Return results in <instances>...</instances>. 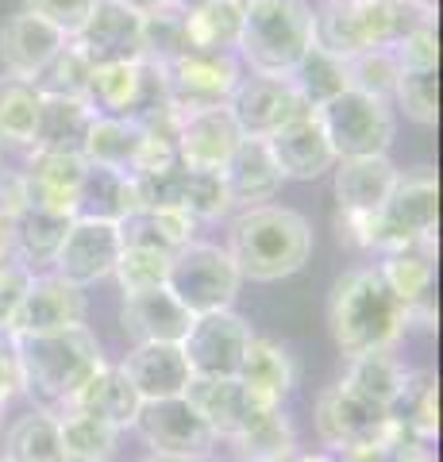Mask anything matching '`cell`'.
Returning a JSON list of instances; mask_svg holds the SVG:
<instances>
[{"label": "cell", "mask_w": 443, "mask_h": 462, "mask_svg": "<svg viewBox=\"0 0 443 462\" xmlns=\"http://www.w3.org/2000/svg\"><path fill=\"white\" fill-rule=\"evenodd\" d=\"M328 331L343 358L393 351L405 336V305L390 293L378 266H351L328 297Z\"/></svg>", "instance_id": "6da1fadb"}, {"label": "cell", "mask_w": 443, "mask_h": 462, "mask_svg": "<svg viewBox=\"0 0 443 462\" xmlns=\"http://www.w3.org/2000/svg\"><path fill=\"white\" fill-rule=\"evenodd\" d=\"M227 254L243 282H281L312 254V224L297 208L254 205L227 227Z\"/></svg>", "instance_id": "7a4b0ae2"}, {"label": "cell", "mask_w": 443, "mask_h": 462, "mask_svg": "<svg viewBox=\"0 0 443 462\" xmlns=\"http://www.w3.org/2000/svg\"><path fill=\"white\" fill-rule=\"evenodd\" d=\"M439 224V185L436 173L420 166L397 178L390 200L374 216H339V243L355 251H401L436 243Z\"/></svg>", "instance_id": "3957f363"}, {"label": "cell", "mask_w": 443, "mask_h": 462, "mask_svg": "<svg viewBox=\"0 0 443 462\" xmlns=\"http://www.w3.org/2000/svg\"><path fill=\"white\" fill-rule=\"evenodd\" d=\"M16 355L23 374V393L47 401L54 409H62L105 366L101 339L89 331V324L47 331V336H23L16 339Z\"/></svg>", "instance_id": "277c9868"}, {"label": "cell", "mask_w": 443, "mask_h": 462, "mask_svg": "<svg viewBox=\"0 0 443 462\" xmlns=\"http://www.w3.org/2000/svg\"><path fill=\"white\" fill-rule=\"evenodd\" d=\"M309 0H243V35L235 58L251 78H290L312 47Z\"/></svg>", "instance_id": "5b68a950"}, {"label": "cell", "mask_w": 443, "mask_h": 462, "mask_svg": "<svg viewBox=\"0 0 443 462\" xmlns=\"http://www.w3.org/2000/svg\"><path fill=\"white\" fill-rule=\"evenodd\" d=\"M420 23H436V16H424L409 0H343L312 16V42L339 62H351L366 51L397 47Z\"/></svg>", "instance_id": "8992f818"}, {"label": "cell", "mask_w": 443, "mask_h": 462, "mask_svg": "<svg viewBox=\"0 0 443 462\" xmlns=\"http://www.w3.org/2000/svg\"><path fill=\"white\" fill-rule=\"evenodd\" d=\"M239 285H243L239 270L232 263V254H227V247H220V243L193 239L181 251L170 254L166 289L189 316L232 309L239 297Z\"/></svg>", "instance_id": "52a82bcc"}, {"label": "cell", "mask_w": 443, "mask_h": 462, "mask_svg": "<svg viewBox=\"0 0 443 462\" xmlns=\"http://www.w3.org/2000/svg\"><path fill=\"white\" fill-rule=\"evenodd\" d=\"M324 127L328 143L339 158H374V154H390L393 135H397V116L390 100L366 97V93H339L328 105L312 108Z\"/></svg>", "instance_id": "ba28073f"}, {"label": "cell", "mask_w": 443, "mask_h": 462, "mask_svg": "<svg viewBox=\"0 0 443 462\" xmlns=\"http://www.w3.org/2000/svg\"><path fill=\"white\" fill-rule=\"evenodd\" d=\"M89 105L97 116H116V120L147 124L170 108L166 74L159 62L139 58V62H112L93 66Z\"/></svg>", "instance_id": "9c48e42d"}, {"label": "cell", "mask_w": 443, "mask_h": 462, "mask_svg": "<svg viewBox=\"0 0 443 462\" xmlns=\"http://www.w3.org/2000/svg\"><path fill=\"white\" fill-rule=\"evenodd\" d=\"M312 420H317V436H320L324 451L343 458V455L378 443L385 436V428H390V409L366 401L363 393H355V389L339 378L336 385H328L317 397Z\"/></svg>", "instance_id": "30bf717a"}, {"label": "cell", "mask_w": 443, "mask_h": 462, "mask_svg": "<svg viewBox=\"0 0 443 462\" xmlns=\"http://www.w3.org/2000/svg\"><path fill=\"white\" fill-rule=\"evenodd\" d=\"M166 74V93L170 108L178 116L205 112V108H224L232 100L235 85L243 81V66L235 54H201L189 51L162 66Z\"/></svg>", "instance_id": "8fae6325"}, {"label": "cell", "mask_w": 443, "mask_h": 462, "mask_svg": "<svg viewBox=\"0 0 443 462\" xmlns=\"http://www.w3.org/2000/svg\"><path fill=\"white\" fill-rule=\"evenodd\" d=\"M132 431L143 439V447H147L151 455H170V458H201V462H208L212 451H217V443H220L185 397L143 401Z\"/></svg>", "instance_id": "7c38bea8"}, {"label": "cell", "mask_w": 443, "mask_h": 462, "mask_svg": "<svg viewBox=\"0 0 443 462\" xmlns=\"http://www.w3.org/2000/svg\"><path fill=\"white\" fill-rule=\"evenodd\" d=\"M251 339H254L251 324L235 309H224V312L193 316V324L178 346L193 370V378H235Z\"/></svg>", "instance_id": "4fadbf2b"}, {"label": "cell", "mask_w": 443, "mask_h": 462, "mask_svg": "<svg viewBox=\"0 0 443 462\" xmlns=\"http://www.w3.org/2000/svg\"><path fill=\"white\" fill-rule=\"evenodd\" d=\"M85 316H89L85 289L69 285L54 270H47V273H35L32 285L23 289L20 305L8 316L5 328L16 339H23V336H47V331L78 328V324H85Z\"/></svg>", "instance_id": "5bb4252c"}, {"label": "cell", "mask_w": 443, "mask_h": 462, "mask_svg": "<svg viewBox=\"0 0 443 462\" xmlns=\"http://www.w3.org/2000/svg\"><path fill=\"white\" fill-rule=\"evenodd\" d=\"M120 251H124V243H120V227L116 224L93 220V216H74L51 270L59 273V278H66L69 285L89 289L97 282L112 278Z\"/></svg>", "instance_id": "9a60e30c"}, {"label": "cell", "mask_w": 443, "mask_h": 462, "mask_svg": "<svg viewBox=\"0 0 443 462\" xmlns=\"http://www.w3.org/2000/svg\"><path fill=\"white\" fill-rule=\"evenodd\" d=\"M69 42L85 54L89 66H112V62H139L143 58V16L116 0H97Z\"/></svg>", "instance_id": "2e32d148"}, {"label": "cell", "mask_w": 443, "mask_h": 462, "mask_svg": "<svg viewBox=\"0 0 443 462\" xmlns=\"http://www.w3.org/2000/svg\"><path fill=\"white\" fill-rule=\"evenodd\" d=\"M227 112L239 124L243 139H270L278 127H285L312 108L285 78H243L235 85L232 100H227Z\"/></svg>", "instance_id": "e0dca14e"}, {"label": "cell", "mask_w": 443, "mask_h": 462, "mask_svg": "<svg viewBox=\"0 0 443 462\" xmlns=\"http://www.w3.org/2000/svg\"><path fill=\"white\" fill-rule=\"evenodd\" d=\"M266 147L274 154L285 181H317L336 170V151L324 135L317 112H301L297 120L278 127V132L266 139Z\"/></svg>", "instance_id": "ac0fdd59"}, {"label": "cell", "mask_w": 443, "mask_h": 462, "mask_svg": "<svg viewBox=\"0 0 443 462\" xmlns=\"http://www.w3.org/2000/svg\"><path fill=\"white\" fill-rule=\"evenodd\" d=\"M185 401L197 409V416L208 424L217 439H235L263 409H274L251 393L239 378H193L185 389Z\"/></svg>", "instance_id": "d6986e66"}, {"label": "cell", "mask_w": 443, "mask_h": 462, "mask_svg": "<svg viewBox=\"0 0 443 462\" xmlns=\"http://www.w3.org/2000/svg\"><path fill=\"white\" fill-rule=\"evenodd\" d=\"M66 47V35L35 12H16L0 23V66L8 78L35 81L39 69Z\"/></svg>", "instance_id": "ffe728a7"}, {"label": "cell", "mask_w": 443, "mask_h": 462, "mask_svg": "<svg viewBox=\"0 0 443 462\" xmlns=\"http://www.w3.org/2000/svg\"><path fill=\"white\" fill-rule=\"evenodd\" d=\"M239 143H243V132L232 120L227 105L189 112V116H181V124H178V162L185 170H217L220 173Z\"/></svg>", "instance_id": "44dd1931"}, {"label": "cell", "mask_w": 443, "mask_h": 462, "mask_svg": "<svg viewBox=\"0 0 443 462\" xmlns=\"http://www.w3.org/2000/svg\"><path fill=\"white\" fill-rule=\"evenodd\" d=\"M85 158L81 154H32L20 170L23 181V205H39L51 212H62L74 220L78 193L85 181Z\"/></svg>", "instance_id": "7402d4cb"}, {"label": "cell", "mask_w": 443, "mask_h": 462, "mask_svg": "<svg viewBox=\"0 0 443 462\" xmlns=\"http://www.w3.org/2000/svg\"><path fill=\"white\" fill-rule=\"evenodd\" d=\"M401 170L390 162V154L374 158H339L332 170V189L339 216H374L390 200Z\"/></svg>", "instance_id": "603a6c76"}, {"label": "cell", "mask_w": 443, "mask_h": 462, "mask_svg": "<svg viewBox=\"0 0 443 462\" xmlns=\"http://www.w3.org/2000/svg\"><path fill=\"white\" fill-rule=\"evenodd\" d=\"M124 378L132 382L139 401H170V397H185V389L193 382V370L185 363L178 343H143L132 346L124 355Z\"/></svg>", "instance_id": "cb8c5ba5"}, {"label": "cell", "mask_w": 443, "mask_h": 462, "mask_svg": "<svg viewBox=\"0 0 443 462\" xmlns=\"http://www.w3.org/2000/svg\"><path fill=\"white\" fill-rule=\"evenodd\" d=\"M189 324H193V316L178 305L166 285L147 289V293H132V297H124V305H120V328H124V336L132 339V346L181 343Z\"/></svg>", "instance_id": "d4e9b609"}, {"label": "cell", "mask_w": 443, "mask_h": 462, "mask_svg": "<svg viewBox=\"0 0 443 462\" xmlns=\"http://www.w3.org/2000/svg\"><path fill=\"white\" fill-rule=\"evenodd\" d=\"M220 173H224L227 193H232V205L239 212L254 208V205H270L285 185L274 154L266 147V139H243Z\"/></svg>", "instance_id": "484cf974"}, {"label": "cell", "mask_w": 443, "mask_h": 462, "mask_svg": "<svg viewBox=\"0 0 443 462\" xmlns=\"http://www.w3.org/2000/svg\"><path fill=\"white\" fill-rule=\"evenodd\" d=\"M97 120L89 100L74 97H42L39 100V120L32 135V154H81L85 135Z\"/></svg>", "instance_id": "4316f807"}, {"label": "cell", "mask_w": 443, "mask_h": 462, "mask_svg": "<svg viewBox=\"0 0 443 462\" xmlns=\"http://www.w3.org/2000/svg\"><path fill=\"white\" fill-rule=\"evenodd\" d=\"M235 378L251 389L259 401L266 404H285V397L297 389V358L290 355V346L270 339V336H254L243 351V363Z\"/></svg>", "instance_id": "83f0119b"}, {"label": "cell", "mask_w": 443, "mask_h": 462, "mask_svg": "<svg viewBox=\"0 0 443 462\" xmlns=\"http://www.w3.org/2000/svg\"><path fill=\"white\" fill-rule=\"evenodd\" d=\"M8 220H12V254L32 273H47V266H54V254H59L69 231V216L39 208V205H23Z\"/></svg>", "instance_id": "f1b7e54d"}, {"label": "cell", "mask_w": 443, "mask_h": 462, "mask_svg": "<svg viewBox=\"0 0 443 462\" xmlns=\"http://www.w3.org/2000/svg\"><path fill=\"white\" fill-rule=\"evenodd\" d=\"M62 409L93 412V416H101V420H108L112 428L132 431V428H135V416H139V409H143V401H139V393L132 389V382L124 378V370L112 366V363H105L89 382L78 389L74 397L62 404Z\"/></svg>", "instance_id": "f546056e"}, {"label": "cell", "mask_w": 443, "mask_h": 462, "mask_svg": "<svg viewBox=\"0 0 443 462\" xmlns=\"http://www.w3.org/2000/svg\"><path fill=\"white\" fill-rule=\"evenodd\" d=\"M81 158L93 166H108V170H120L127 178H135L143 170V158H147V135H143V127L132 120L97 116L89 135H85Z\"/></svg>", "instance_id": "4dcf8cb0"}, {"label": "cell", "mask_w": 443, "mask_h": 462, "mask_svg": "<svg viewBox=\"0 0 443 462\" xmlns=\"http://www.w3.org/2000/svg\"><path fill=\"white\" fill-rule=\"evenodd\" d=\"M116 227H120L124 247H147V251L174 254L185 247V243L197 239V227L201 224L181 208H135Z\"/></svg>", "instance_id": "1f68e13d"}, {"label": "cell", "mask_w": 443, "mask_h": 462, "mask_svg": "<svg viewBox=\"0 0 443 462\" xmlns=\"http://www.w3.org/2000/svg\"><path fill=\"white\" fill-rule=\"evenodd\" d=\"M382 282L390 285V293L401 300L405 312L432 305V282H436V243H420V247H401L382 254L378 263Z\"/></svg>", "instance_id": "d6a6232c"}, {"label": "cell", "mask_w": 443, "mask_h": 462, "mask_svg": "<svg viewBox=\"0 0 443 462\" xmlns=\"http://www.w3.org/2000/svg\"><path fill=\"white\" fill-rule=\"evenodd\" d=\"M5 458L8 462H66L54 409L35 404V409H27L23 416L12 420V428L5 431Z\"/></svg>", "instance_id": "836d02e7"}, {"label": "cell", "mask_w": 443, "mask_h": 462, "mask_svg": "<svg viewBox=\"0 0 443 462\" xmlns=\"http://www.w3.org/2000/svg\"><path fill=\"white\" fill-rule=\"evenodd\" d=\"M185 35L201 54H235L243 35V0H205L185 12Z\"/></svg>", "instance_id": "e575fe53"}, {"label": "cell", "mask_w": 443, "mask_h": 462, "mask_svg": "<svg viewBox=\"0 0 443 462\" xmlns=\"http://www.w3.org/2000/svg\"><path fill=\"white\" fill-rule=\"evenodd\" d=\"M62 431V451L66 462H112L120 455V428L81 409H54Z\"/></svg>", "instance_id": "d590c367"}, {"label": "cell", "mask_w": 443, "mask_h": 462, "mask_svg": "<svg viewBox=\"0 0 443 462\" xmlns=\"http://www.w3.org/2000/svg\"><path fill=\"white\" fill-rule=\"evenodd\" d=\"M139 208L135 185L127 173L108 170V166H85V181L78 193V216H93V220L120 224Z\"/></svg>", "instance_id": "8d00e7d4"}, {"label": "cell", "mask_w": 443, "mask_h": 462, "mask_svg": "<svg viewBox=\"0 0 443 462\" xmlns=\"http://www.w3.org/2000/svg\"><path fill=\"white\" fill-rule=\"evenodd\" d=\"M227 443H232L239 462H278L297 451V428L290 420V412H285V404H274V409H263Z\"/></svg>", "instance_id": "74e56055"}, {"label": "cell", "mask_w": 443, "mask_h": 462, "mask_svg": "<svg viewBox=\"0 0 443 462\" xmlns=\"http://www.w3.org/2000/svg\"><path fill=\"white\" fill-rule=\"evenodd\" d=\"M390 416L409 436L424 443H436L439 436V378L432 370H409V378L397 393Z\"/></svg>", "instance_id": "f35d334b"}, {"label": "cell", "mask_w": 443, "mask_h": 462, "mask_svg": "<svg viewBox=\"0 0 443 462\" xmlns=\"http://www.w3.org/2000/svg\"><path fill=\"white\" fill-rule=\"evenodd\" d=\"M405 378H409V366L393 351H370L359 358H347V374H343V382L355 393H363L366 401L382 404V409H393Z\"/></svg>", "instance_id": "ab89813d"}, {"label": "cell", "mask_w": 443, "mask_h": 462, "mask_svg": "<svg viewBox=\"0 0 443 462\" xmlns=\"http://www.w3.org/2000/svg\"><path fill=\"white\" fill-rule=\"evenodd\" d=\"M293 85L297 93H301V100L309 108H320V105H328L332 97H339V93H347V62H339L336 54H328L324 47H312L301 54V62L293 66V74L285 78Z\"/></svg>", "instance_id": "60d3db41"}, {"label": "cell", "mask_w": 443, "mask_h": 462, "mask_svg": "<svg viewBox=\"0 0 443 462\" xmlns=\"http://www.w3.org/2000/svg\"><path fill=\"white\" fill-rule=\"evenodd\" d=\"M39 100L42 97L32 81L0 74V147H32Z\"/></svg>", "instance_id": "b9f144b4"}, {"label": "cell", "mask_w": 443, "mask_h": 462, "mask_svg": "<svg viewBox=\"0 0 443 462\" xmlns=\"http://www.w3.org/2000/svg\"><path fill=\"white\" fill-rule=\"evenodd\" d=\"M89 81H93V66L85 62V54L66 39V47L39 69V78L32 81L39 97H74V100H89Z\"/></svg>", "instance_id": "7bdbcfd3"}, {"label": "cell", "mask_w": 443, "mask_h": 462, "mask_svg": "<svg viewBox=\"0 0 443 462\" xmlns=\"http://www.w3.org/2000/svg\"><path fill=\"white\" fill-rule=\"evenodd\" d=\"M181 212H189L197 224H217L232 216V193L224 185V173L217 170H185V189H181Z\"/></svg>", "instance_id": "ee69618b"}, {"label": "cell", "mask_w": 443, "mask_h": 462, "mask_svg": "<svg viewBox=\"0 0 443 462\" xmlns=\"http://www.w3.org/2000/svg\"><path fill=\"white\" fill-rule=\"evenodd\" d=\"M189 51L193 47H189V35H185V12L166 5L159 12H151V16H143V58L166 66Z\"/></svg>", "instance_id": "f6af8a7d"}, {"label": "cell", "mask_w": 443, "mask_h": 462, "mask_svg": "<svg viewBox=\"0 0 443 462\" xmlns=\"http://www.w3.org/2000/svg\"><path fill=\"white\" fill-rule=\"evenodd\" d=\"M397 78H401V62H397V54L390 47L366 51V54H359V58H351L347 62V89H355V93L393 100Z\"/></svg>", "instance_id": "bcb514c9"}, {"label": "cell", "mask_w": 443, "mask_h": 462, "mask_svg": "<svg viewBox=\"0 0 443 462\" xmlns=\"http://www.w3.org/2000/svg\"><path fill=\"white\" fill-rule=\"evenodd\" d=\"M390 105L401 108L412 124L436 127V120H439V81H436V69H401Z\"/></svg>", "instance_id": "7dc6e473"}, {"label": "cell", "mask_w": 443, "mask_h": 462, "mask_svg": "<svg viewBox=\"0 0 443 462\" xmlns=\"http://www.w3.org/2000/svg\"><path fill=\"white\" fill-rule=\"evenodd\" d=\"M166 270H170V254L147 251V247H124L112 278L120 282L124 297H132V293H147V289H162Z\"/></svg>", "instance_id": "c3c4849f"}, {"label": "cell", "mask_w": 443, "mask_h": 462, "mask_svg": "<svg viewBox=\"0 0 443 462\" xmlns=\"http://www.w3.org/2000/svg\"><path fill=\"white\" fill-rule=\"evenodd\" d=\"M390 51L397 54L401 69H436L439 66V35H436V23H420L417 32H409Z\"/></svg>", "instance_id": "681fc988"}, {"label": "cell", "mask_w": 443, "mask_h": 462, "mask_svg": "<svg viewBox=\"0 0 443 462\" xmlns=\"http://www.w3.org/2000/svg\"><path fill=\"white\" fill-rule=\"evenodd\" d=\"M97 0H23V12H35L47 23H54L69 39L85 23V16L93 12Z\"/></svg>", "instance_id": "f907efd6"}, {"label": "cell", "mask_w": 443, "mask_h": 462, "mask_svg": "<svg viewBox=\"0 0 443 462\" xmlns=\"http://www.w3.org/2000/svg\"><path fill=\"white\" fill-rule=\"evenodd\" d=\"M32 278H35V273L27 270L16 254L0 258V324H8V316L16 312L23 289L32 285Z\"/></svg>", "instance_id": "816d5d0a"}, {"label": "cell", "mask_w": 443, "mask_h": 462, "mask_svg": "<svg viewBox=\"0 0 443 462\" xmlns=\"http://www.w3.org/2000/svg\"><path fill=\"white\" fill-rule=\"evenodd\" d=\"M23 393V374H20V355H16V336L0 324V409Z\"/></svg>", "instance_id": "f5cc1de1"}, {"label": "cell", "mask_w": 443, "mask_h": 462, "mask_svg": "<svg viewBox=\"0 0 443 462\" xmlns=\"http://www.w3.org/2000/svg\"><path fill=\"white\" fill-rule=\"evenodd\" d=\"M16 208H23V181H20V170H12L5 158H0V212L12 216Z\"/></svg>", "instance_id": "db71d44e"}, {"label": "cell", "mask_w": 443, "mask_h": 462, "mask_svg": "<svg viewBox=\"0 0 443 462\" xmlns=\"http://www.w3.org/2000/svg\"><path fill=\"white\" fill-rule=\"evenodd\" d=\"M278 462H339V458L328 455V451H301V447H297L293 455H285V458H278Z\"/></svg>", "instance_id": "11a10c76"}, {"label": "cell", "mask_w": 443, "mask_h": 462, "mask_svg": "<svg viewBox=\"0 0 443 462\" xmlns=\"http://www.w3.org/2000/svg\"><path fill=\"white\" fill-rule=\"evenodd\" d=\"M116 5H124V8H132V12H139V16H151V12H159V8H166V0H116Z\"/></svg>", "instance_id": "9f6ffc18"}, {"label": "cell", "mask_w": 443, "mask_h": 462, "mask_svg": "<svg viewBox=\"0 0 443 462\" xmlns=\"http://www.w3.org/2000/svg\"><path fill=\"white\" fill-rule=\"evenodd\" d=\"M12 254V220L5 212H0V258Z\"/></svg>", "instance_id": "6f0895ef"}, {"label": "cell", "mask_w": 443, "mask_h": 462, "mask_svg": "<svg viewBox=\"0 0 443 462\" xmlns=\"http://www.w3.org/2000/svg\"><path fill=\"white\" fill-rule=\"evenodd\" d=\"M409 5H412V8H420L424 16H436V0H409Z\"/></svg>", "instance_id": "680465c9"}, {"label": "cell", "mask_w": 443, "mask_h": 462, "mask_svg": "<svg viewBox=\"0 0 443 462\" xmlns=\"http://www.w3.org/2000/svg\"><path fill=\"white\" fill-rule=\"evenodd\" d=\"M170 8H178V12H189V8H197V5H205V0H166Z\"/></svg>", "instance_id": "91938a15"}, {"label": "cell", "mask_w": 443, "mask_h": 462, "mask_svg": "<svg viewBox=\"0 0 443 462\" xmlns=\"http://www.w3.org/2000/svg\"><path fill=\"white\" fill-rule=\"evenodd\" d=\"M139 462H201V458H170V455H147V458H139Z\"/></svg>", "instance_id": "94428289"}, {"label": "cell", "mask_w": 443, "mask_h": 462, "mask_svg": "<svg viewBox=\"0 0 443 462\" xmlns=\"http://www.w3.org/2000/svg\"><path fill=\"white\" fill-rule=\"evenodd\" d=\"M320 5H343V0H320Z\"/></svg>", "instance_id": "6125c7cd"}, {"label": "cell", "mask_w": 443, "mask_h": 462, "mask_svg": "<svg viewBox=\"0 0 443 462\" xmlns=\"http://www.w3.org/2000/svg\"><path fill=\"white\" fill-rule=\"evenodd\" d=\"M0 431H5V409H0Z\"/></svg>", "instance_id": "be15d7a7"}, {"label": "cell", "mask_w": 443, "mask_h": 462, "mask_svg": "<svg viewBox=\"0 0 443 462\" xmlns=\"http://www.w3.org/2000/svg\"><path fill=\"white\" fill-rule=\"evenodd\" d=\"M0 462H8V458H5V455H0Z\"/></svg>", "instance_id": "e7e4bbea"}]
</instances>
